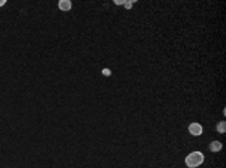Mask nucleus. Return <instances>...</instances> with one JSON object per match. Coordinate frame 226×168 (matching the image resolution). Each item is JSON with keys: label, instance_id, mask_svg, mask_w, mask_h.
Returning <instances> with one entry per match:
<instances>
[{"label": "nucleus", "instance_id": "nucleus-1", "mask_svg": "<svg viewBox=\"0 0 226 168\" xmlns=\"http://www.w3.org/2000/svg\"><path fill=\"white\" fill-rule=\"evenodd\" d=\"M204 164V155L200 152H193L185 158V165L189 168H196Z\"/></svg>", "mask_w": 226, "mask_h": 168}, {"label": "nucleus", "instance_id": "nucleus-2", "mask_svg": "<svg viewBox=\"0 0 226 168\" xmlns=\"http://www.w3.org/2000/svg\"><path fill=\"white\" fill-rule=\"evenodd\" d=\"M189 131H190V134H191V135L198 137V135L202 134V126H200L199 123H191V125L189 126Z\"/></svg>", "mask_w": 226, "mask_h": 168}, {"label": "nucleus", "instance_id": "nucleus-3", "mask_svg": "<svg viewBox=\"0 0 226 168\" xmlns=\"http://www.w3.org/2000/svg\"><path fill=\"white\" fill-rule=\"evenodd\" d=\"M71 8H72V5H71L70 0H61L59 2V9L61 11H70Z\"/></svg>", "mask_w": 226, "mask_h": 168}, {"label": "nucleus", "instance_id": "nucleus-4", "mask_svg": "<svg viewBox=\"0 0 226 168\" xmlns=\"http://www.w3.org/2000/svg\"><path fill=\"white\" fill-rule=\"evenodd\" d=\"M220 149H222V143H220V141H213V143L209 144V150L214 152V153L219 152Z\"/></svg>", "mask_w": 226, "mask_h": 168}, {"label": "nucleus", "instance_id": "nucleus-5", "mask_svg": "<svg viewBox=\"0 0 226 168\" xmlns=\"http://www.w3.org/2000/svg\"><path fill=\"white\" fill-rule=\"evenodd\" d=\"M225 129H226V125H225V122H220L217 125V131L220 132V134H225Z\"/></svg>", "mask_w": 226, "mask_h": 168}, {"label": "nucleus", "instance_id": "nucleus-6", "mask_svg": "<svg viewBox=\"0 0 226 168\" xmlns=\"http://www.w3.org/2000/svg\"><path fill=\"white\" fill-rule=\"evenodd\" d=\"M133 5H134V2H124V6H125L127 9L133 8Z\"/></svg>", "mask_w": 226, "mask_h": 168}, {"label": "nucleus", "instance_id": "nucleus-7", "mask_svg": "<svg viewBox=\"0 0 226 168\" xmlns=\"http://www.w3.org/2000/svg\"><path fill=\"white\" fill-rule=\"evenodd\" d=\"M103 74H104L106 77H110L112 75V71H110V69H103Z\"/></svg>", "mask_w": 226, "mask_h": 168}, {"label": "nucleus", "instance_id": "nucleus-8", "mask_svg": "<svg viewBox=\"0 0 226 168\" xmlns=\"http://www.w3.org/2000/svg\"><path fill=\"white\" fill-rule=\"evenodd\" d=\"M115 3H116V5H124V0H116Z\"/></svg>", "mask_w": 226, "mask_h": 168}, {"label": "nucleus", "instance_id": "nucleus-9", "mask_svg": "<svg viewBox=\"0 0 226 168\" xmlns=\"http://www.w3.org/2000/svg\"><path fill=\"white\" fill-rule=\"evenodd\" d=\"M5 3H6V2H5V0H0V6H3V5H5Z\"/></svg>", "mask_w": 226, "mask_h": 168}]
</instances>
